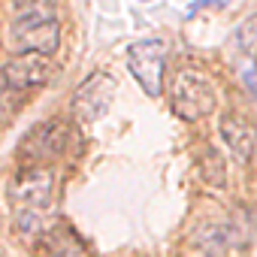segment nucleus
Wrapping results in <instances>:
<instances>
[{
	"instance_id": "20e7f679",
	"label": "nucleus",
	"mask_w": 257,
	"mask_h": 257,
	"mask_svg": "<svg viewBox=\"0 0 257 257\" xmlns=\"http://www.w3.org/2000/svg\"><path fill=\"white\" fill-rule=\"evenodd\" d=\"M67 149V124L58 118H49L43 124H37L34 131L22 140L19 158L25 167H43L49 161H58Z\"/></svg>"
},
{
	"instance_id": "0eeeda50",
	"label": "nucleus",
	"mask_w": 257,
	"mask_h": 257,
	"mask_svg": "<svg viewBox=\"0 0 257 257\" xmlns=\"http://www.w3.org/2000/svg\"><path fill=\"white\" fill-rule=\"evenodd\" d=\"M112 97H115V79L109 73H91L73 97V112L82 121H97L112 106Z\"/></svg>"
},
{
	"instance_id": "7ed1b4c3",
	"label": "nucleus",
	"mask_w": 257,
	"mask_h": 257,
	"mask_svg": "<svg viewBox=\"0 0 257 257\" xmlns=\"http://www.w3.org/2000/svg\"><path fill=\"white\" fill-rule=\"evenodd\" d=\"M167 55H170V46L164 40H140V43H131V49H127V70L149 97L164 94Z\"/></svg>"
},
{
	"instance_id": "f03ea898",
	"label": "nucleus",
	"mask_w": 257,
	"mask_h": 257,
	"mask_svg": "<svg viewBox=\"0 0 257 257\" xmlns=\"http://www.w3.org/2000/svg\"><path fill=\"white\" fill-rule=\"evenodd\" d=\"M170 103L173 112L185 121H200L215 112L218 106V91L212 79L200 70H179L173 85H170Z\"/></svg>"
},
{
	"instance_id": "f257e3e1",
	"label": "nucleus",
	"mask_w": 257,
	"mask_h": 257,
	"mask_svg": "<svg viewBox=\"0 0 257 257\" xmlns=\"http://www.w3.org/2000/svg\"><path fill=\"white\" fill-rule=\"evenodd\" d=\"M10 46L19 55H52L61 46V22L52 10L22 13L10 28Z\"/></svg>"
},
{
	"instance_id": "6e6552de",
	"label": "nucleus",
	"mask_w": 257,
	"mask_h": 257,
	"mask_svg": "<svg viewBox=\"0 0 257 257\" xmlns=\"http://www.w3.org/2000/svg\"><path fill=\"white\" fill-rule=\"evenodd\" d=\"M218 134L224 140V146L230 149V155L239 161V164H248L257 152V127L239 115V112H224L221 121H218Z\"/></svg>"
},
{
	"instance_id": "423d86ee",
	"label": "nucleus",
	"mask_w": 257,
	"mask_h": 257,
	"mask_svg": "<svg viewBox=\"0 0 257 257\" xmlns=\"http://www.w3.org/2000/svg\"><path fill=\"white\" fill-rule=\"evenodd\" d=\"M55 73V64L46 58V55H19V58H10L4 64V82L10 91H37L43 85H49Z\"/></svg>"
},
{
	"instance_id": "9d476101",
	"label": "nucleus",
	"mask_w": 257,
	"mask_h": 257,
	"mask_svg": "<svg viewBox=\"0 0 257 257\" xmlns=\"http://www.w3.org/2000/svg\"><path fill=\"white\" fill-rule=\"evenodd\" d=\"M233 43H236V49H242V52H251V49L257 46V16H248V19L236 28Z\"/></svg>"
},
{
	"instance_id": "39448f33",
	"label": "nucleus",
	"mask_w": 257,
	"mask_h": 257,
	"mask_svg": "<svg viewBox=\"0 0 257 257\" xmlns=\"http://www.w3.org/2000/svg\"><path fill=\"white\" fill-rule=\"evenodd\" d=\"M52 194H55V176L46 167H25L16 176L13 188H10V197L16 200L19 212H43V209H49Z\"/></svg>"
},
{
	"instance_id": "9b49d317",
	"label": "nucleus",
	"mask_w": 257,
	"mask_h": 257,
	"mask_svg": "<svg viewBox=\"0 0 257 257\" xmlns=\"http://www.w3.org/2000/svg\"><path fill=\"white\" fill-rule=\"evenodd\" d=\"M13 4L19 7V13H34V10H46L49 0H13Z\"/></svg>"
},
{
	"instance_id": "f8f14e48",
	"label": "nucleus",
	"mask_w": 257,
	"mask_h": 257,
	"mask_svg": "<svg viewBox=\"0 0 257 257\" xmlns=\"http://www.w3.org/2000/svg\"><path fill=\"white\" fill-rule=\"evenodd\" d=\"M0 121H4V103H0Z\"/></svg>"
},
{
	"instance_id": "1a4fd4ad",
	"label": "nucleus",
	"mask_w": 257,
	"mask_h": 257,
	"mask_svg": "<svg viewBox=\"0 0 257 257\" xmlns=\"http://www.w3.org/2000/svg\"><path fill=\"white\" fill-rule=\"evenodd\" d=\"M37 257H82V245L67 227H55L40 236Z\"/></svg>"
}]
</instances>
